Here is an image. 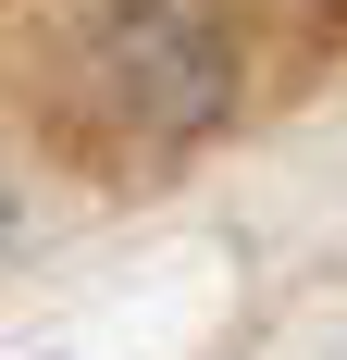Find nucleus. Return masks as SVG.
Here are the masks:
<instances>
[{
  "instance_id": "obj_1",
  "label": "nucleus",
  "mask_w": 347,
  "mask_h": 360,
  "mask_svg": "<svg viewBox=\"0 0 347 360\" xmlns=\"http://www.w3.org/2000/svg\"><path fill=\"white\" fill-rule=\"evenodd\" d=\"M74 63H87V100L112 112V137L137 149H199L236 124V25L211 0H100Z\"/></svg>"
},
{
  "instance_id": "obj_2",
  "label": "nucleus",
  "mask_w": 347,
  "mask_h": 360,
  "mask_svg": "<svg viewBox=\"0 0 347 360\" xmlns=\"http://www.w3.org/2000/svg\"><path fill=\"white\" fill-rule=\"evenodd\" d=\"M0 236H13V174H0Z\"/></svg>"
}]
</instances>
